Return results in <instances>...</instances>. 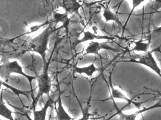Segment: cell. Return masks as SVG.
<instances>
[{"instance_id": "obj_1", "label": "cell", "mask_w": 161, "mask_h": 120, "mask_svg": "<svg viewBox=\"0 0 161 120\" xmlns=\"http://www.w3.org/2000/svg\"><path fill=\"white\" fill-rule=\"evenodd\" d=\"M56 30L55 27H53L50 25L42 33L30 40V42L25 40L24 44H22V51L25 53L32 51L39 53L43 59L44 65H45L47 64L46 52L48 51V40Z\"/></svg>"}, {"instance_id": "obj_2", "label": "cell", "mask_w": 161, "mask_h": 120, "mask_svg": "<svg viewBox=\"0 0 161 120\" xmlns=\"http://www.w3.org/2000/svg\"><path fill=\"white\" fill-rule=\"evenodd\" d=\"M161 51V45L150 51H147L142 54H136L133 51H128L129 53L130 60H121L118 62H132L145 65L154 71L161 78V70L157 64L156 60L152 55L154 52Z\"/></svg>"}, {"instance_id": "obj_3", "label": "cell", "mask_w": 161, "mask_h": 120, "mask_svg": "<svg viewBox=\"0 0 161 120\" xmlns=\"http://www.w3.org/2000/svg\"><path fill=\"white\" fill-rule=\"evenodd\" d=\"M12 73H18L19 75H22L28 79L30 85V89L32 91L31 98L33 101L35 98L34 97V91L32 87V81L33 80L36 79L37 76H31L29 75H26L24 72H23L22 67L19 66L16 60L12 62H5L0 67V75L1 78L4 79L6 82H7L8 81V79L10 78V76Z\"/></svg>"}, {"instance_id": "obj_4", "label": "cell", "mask_w": 161, "mask_h": 120, "mask_svg": "<svg viewBox=\"0 0 161 120\" xmlns=\"http://www.w3.org/2000/svg\"><path fill=\"white\" fill-rule=\"evenodd\" d=\"M50 60L45 65L43 73L42 75H38L37 76V80L38 82L39 91L37 94V96L33 101L32 106L30 108V110H35L36 106L40 98H42L44 94L49 96V92L51 89V78L48 76V68L50 65Z\"/></svg>"}, {"instance_id": "obj_5", "label": "cell", "mask_w": 161, "mask_h": 120, "mask_svg": "<svg viewBox=\"0 0 161 120\" xmlns=\"http://www.w3.org/2000/svg\"><path fill=\"white\" fill-rule=\"evenodd\" d=\"M109 42H103V43H98L97 42H91L88 48L86 49V53L83 55V57H85L88 54H95L96 55L98 56L100 60L102 61L103 59L102 55L99 53V51L100 49H105L111 51L113 52H119V50L117 49H115L114 48H112L109 45H108Z\"/></svg>"}, {"instance_id": "obj_6", "label": "cell", "mask_w": 161, "mask_h": 120, "mask_svg": "<svg viewBox=\"0 0 161 120\" xmlns=\"http://www.w3.org/2000/svg\"><path fill=\"white\" fill-rule=\"evenodd\" d=\"M112 72L113 70H111V72L109 73V85L110 87V90H111V92H110V96H112L114 98H120V99H123L125 100L126 102H128V105L130 106L131 104H133L135 106V107H136L138 109H140L141 106L142 105L143 103H146L147 102L149 101L150 100H148L144 102H136L132 100V99H129L127 98L118 89L114 88L113 85H112Z\"/></svg>"}, {"instance_id": "obj_7", "label": "cell", "mask_w": 161, "mask_h": 120, "mask_svg": "<svg viewBox=\"0 0 161 120\" xmlns=\"http://www.w3.org/2000/svg\"><path fill=\"white\" fill-rule=\"evenodd\" d=\"M59 90V82H58V89L54 92H53L51 96H48V99L47 102L45 103L44 107L41 109V110L36 111L35 110L33 111V113L34 115V119L35 120H45L46 117L47 111L49 107L53 106V104L55 103V98L57 94V92Z\"/></svg>"}, {"instance_id": "obj_8", "label": "cell", "mask_w": 161, "mask_h": 120, "mask_svg": "<svg viewBox=\"0 0 161 120\" xmlns=\"http://www.w3.org/2000/svg\"><path fill=\"white\" fill-rule=\"evenodd\" d=\"M83 33L84 34V36L80 40H77L73 45H71V48L72 49H75L77 46L79 44H80L81 43L87 42L89 40H93L94 39H106V40H114L115 38L114 37H109L108 36H98L96 35L95 34L92 33L91 32H90L89 31H84V30H83Z\"/></svg>"}, {"instance_id": "obj_9", "label": "cell", "mask_w": 161, "mask_h": 120, "mask_svg": "<svg viewBox=\"0 0 161 120\" xmlns=\"http://www.w3.org/2000/svg\"><path fill=\"white\" fill-rule=\"evenodd\" d=\"M65 91L60 92L59 94V98L58 100L54 103V108L56 111V116L53 117L51 120H73L65 111L63 106L62 105L61 101V95Z\"/></svg>"}, {"instance_id": "obj_10", "label": "cell", "mask_w": 161, "mask_h": 120, "mask_svg": "<svg viewBox=\"0 0 161 120\" xmlns=\"http://www.w3.org/2000/svg\"><path fill=\"white\" fill-rule=\"evenodd\" d=\"M161 108V99L155 105H153L152 106H150L148 108H144L142 109H139V111L135 112L132 113V114H125L122 112V109H120L117 112V114L119 115V120H135L136 119V117L142 113L144 112L148 111L149 110L153 109L154 108Z\"/></svg>"}, {"instance_id": "obj_11", "label": "cell", "mask_w": 161, "mask_h": 120, "mask_svg": "<svg viewBox=\"0 0 161 120\" xmlns=\"http://www.w3.org/2000/svg\"><path fill=\"white\" fill-rule=\"evenodd\" d=\"M95 60H96V58L94 60L93 62L88 67H85V68L75 67L73 71L74 74H75V73H79V74L85 73L88 76H92V75L95 73V72L102 71V70L103 69L102 68H95V65H94V62H95Z\"/></svg>"}, {"instance_id": "obj_12", "label": "cell", "mask_w": 161, "mask_h": 120, "mask_svg": "<svg viewBox=\"0 0 161 120\" xmlns=\"http://www.w3.org/2000/svg\"><path fill=\"white\" fill-rule=\"evenodd\" d=\"M149 40L148 42H144L142 40H140L138 41H130L132 43L135 44V46L133 48L131 49H127L126 52L128 51H144V52H147L148 51V49L150 47V45L152 43V38L150 36H148Z\"/></svg>"}, {"instance_id": "obj_13", "label": "cell", "mask_w": 161, "mask_h": 120, "mask_svg": "<svg viewBox=\"0 0 161 120\" xmlns=\"http://www.w3.org/2000/svg\"><path fill=\"white\" fill-rule=\"evenodd\" d=\"M83 6L81 5L76 0H64L63 1L62 7L65 8L66 13H73L77 12L79 8Z\"/></svg>"}, {"instance_id": "obj_14", "label": "cell", "mask_w": 161, "mask_h": 120, "mask_svg": "<svg viewBox=\"0 0 161 120\" xmlns=\"http://www.w3.org/2000/svg\"><path fill=\"white\" fill-rule=\"evenodd\" d=\"M103 15V17L104 18L106 22L110 21H114L115 22L117 23L119 27H121V28L123 27V26L121 24V22H120V21L119 19L118 12H115V13L112 12L108 8H104Z\"/></svg>"}, {"instance_id": "obj_15", "label": "cell", "mask_w": 161, "mask_h": 120, "mask_svg": "<svg viewBox=\"0 0 161 120\" xmlns=\"http://www.w3.org/2000/svg\"><path fill=\"white\" fill-rule=\"evenodd\" d=\"M1 83L2 85H3L5 87H6V88H8V89L12 90L14 92V93L15 94V95H16L18 97V98H19V100L21 102V103H22V101L20 99V95H24V96H25L27 98V99L29 101H30V95L31 94H31H32L31 90H30V91H23V90H18V89L15 88V87H13L9 85L6 82H3V81H1Z\"/></svg>"}, {"instance_id": "obj_16", "label": "cell", "mask_w": 161, "mask_h": 120, "mask_svg": "<svg viewBox=\"0 0 161 120\" xmlns=\"http://www.w3.org/2000/svg\"><path fill=\"white\" fill-rule=\"evenodd\" d=\"M15 112H13L8 109V108L5 106V104L3 102V90L1 91V100H0V115L4 118H6L8 120H14V118L12 115V114Z\"/></svg>"}, {"instance_id": "obj_17", "label": "cell", "mask_w": 161, "mask_h": 120, "mask_svg": "<svg viewBox=\"0 0 161 120\" xmlns=\"http://www.w3.org/2000/svg\"><path fill=\"white\" fill-rule=\"evenodd\" d=\"M144 1H146V0H132L133 8H132V10H131V11H130V14L129 15V17H128V18H127V21H126V22L125 23V25H124V26H123V34H122V36L123 35V34H124V32H125V29L126 25H127V23L129 22V19H130V18L131 16H132V14H133V12H134L135 9L136 8H137L138 6H139L142 2H143Z\"/></svg>"}, {"instance_id": "obj_18", "label": "cell", "mask_w": 161, "mask_h": 120, "mask_svg": "<svg viewBox=\"0 0 161 120\" xmlns=\"http://www.w3.org/2000/svg\"><path fill=\"white\" fill-rule=\"evenodd\" d=\"M31 58H32V62L31 64L28 66L27 67H24V68H27V69H29L30 71L34 72V73L36 75V76H38L37 75V73L36 70V60L35 59V57H34V55L33 53L31 54Z\"/></svg>"}, {"instance_id": "obj_19", "label": "cell", "mask_w": 161, "mask_h": 120, "mask_svg": "<svg viewBox=\"0 0 161 120\" xmlns=\"http://www.w3.org/2000/svg\"><path fill=\"white\" fill-rule=\"evenodd\" d=\"M151 11L154 13L161 8V0H154V2L150 6Z\"/></svg>"}, {"instance_id": "obj_20", "label": "cell", "mask_w": 161, "mask_h": 120, "mask_svg": "<svg viewBox=\"0 0 161 120\" xmlns=\"http://www.w3.org/2000/svg\"><path fill=\"white\" fill-rule=\"evenodd\" d=\"M150 37L153 36H161V27L159 28H157L150 33Z\"/></svg>"}, {"instance_id": "obj_21", "label": "cell", "mask_w": 161, "mask_h": 120, "mask_svg": "<svg viewBox=\"0 0 161 120\" xmlns=\"http://www.w3.org/2000/svg\"><path fill=\"white\" fill-rule=\"evenodd\" d=\"M45 1H47V0H45Z\"/></svg>"}, {"instance_id": "obj_22", "label": "cell", "mask_w": 161, "mask_h": 120, "mask_svg": "<svg viewBox=\"0 0 161 120\" xmlns=\"http://www.w3.org/2000/svg\"><path fill=\"white\" fill-rule=\"evenodd\" d=\"M102 1H104V0H102Z\"/></svg>"}]
</instances>
